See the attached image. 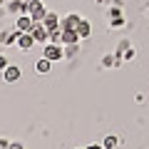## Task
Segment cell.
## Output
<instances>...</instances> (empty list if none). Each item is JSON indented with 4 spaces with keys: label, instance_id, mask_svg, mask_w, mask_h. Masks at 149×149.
I'll return each mask as SVG.
<instances>
[{
    "label": "cell",
    "instance_id": "cell-22",
    "mask_svg": "<svg viewBox=\"0 0 149 149\" xmlns=\"http://www.w3.org/2000/svg\"><path fill=\"white\" fill-rule=\"evenodd\" d=\"M85 149H104L102 144H90V147H85Z\"/></svg>",
    "mask_w": 149,
    "mask_h": 149
},
{
    "label": "cell",
    "instance_id": "cell-11",
    "mask_svg": "<svg viewBox=\"0 0 149 149\" xmlns=\"http://www.w3.org/2000/svg\"><path fill=\"white\" fill-rule=\"evenodd\" d=\"M42 25L47 27V30H55V27H60V15H57V13H52V10H47V15H45Z\"/></svg>",
    "mask_w": 149,
    "mask_h": 149
},
{
    "label": "cell",
    "instance_id": "cell-26",
    "mask_svg": "<svg viewBox=\"0 0 149 149\" xmlns=\"http://www.w3.org/2000/svg\"><path fill=\"white\" fill-rule=\"evenodd\" d=\"M77 149H85V147H77Z\"/></svg>",
    "mask_w": 149,
    "mask_h": 149
},
{
    "label": "cell",
    "instance_id": "cell-3",
    "mask_svg": "<svg viewBox=\"0 0 149 149\" xmlns=\"http://www.w3.org/2000/svg\"><path fill=\"white\" fill-rule=\"evenodd\" d=\"M32 37H35V42H40V45H45V42H50V30L42 25V22H35L32 25Z\"/></svg>",
    "mask_w": 149,
    "mask_h": 149
},
{
    "label": "cell",
    "instance_id": "cell-13",
    "mask_svg": "<svg viewBox=\"0 0 149 149\" xmlns=\"http://www.w3.org/2000/svg\"><path fill=\"white\" fill-rule=\"evenodd\" d=\"M35 70H37L40 74H47L50 70H52V60H47V57L42 55V57H40V60L35 62Z\"/></svg>",
    "mask_w": 149,
    "mask_h": 149
},
{
    "label": "cell",
    "instance_id": "cell-2",
    "mask_svg": "<svg viewBox=\"0 0 149 149\" xmlns=\"http://www.w3.org/2000/svg\"><path fill=\"white\" fill-rule=\"evenodd\" d=\"M42 55H45L47 60H52V62H57V60H62V57H65V47H62L60 42H45Z\"/></svg>",
    "mask_w": 149,
    "mask_h": 149
},
{
    "label": "cell",
    "instance_id": "cell-10",
    "mask_svg": "<svg viewBox=\"0 0 149 149\" xmlns=\"http://www.w3.org/2000/svg\"><path fill=\"white\" fill-rule=\"evenodd\" d=\"M82 37L77 35V30H62V40H60V45H74L80 42Z\"/></svg>",
    "mask_w": 149,
    "mask_h": 149
},
{
    "label": "cell",
    "instance_id": "cell-8",
    "mask_svg": "<svg viewBox=\"0 0 149 149\" xmlns=\"http://www.w3.org/2000/svg\"><path fill=\"white\" fill-rule=\"evenodd\" d=\"M35 37H32V32H20V37H17V47L20 50H32L35 47Z\"/></svg>",
    "mask_w": 149,
    "mask_h": 149
},
{
    "label": "cell",
    "instance_id": "cell-17",
    "mask_svg": "<svg viewBox=\"0 0 149 149\" xmlns=\"http://www.w3.org/2000/svg\"><path fill=\"white\" fill-rule=\"evenodd\" d=\"M109 25H112V27H124V25H127V17H124V15L112 17V20H109Z\"/></svg>",
    "mask_w": 149,
    "mask_h": 149
},
{
    "label": "cell",
    "instance_id": "cell-6",
    "mask_svg": "<svg viewBox=\"0 0 149 149\" xmlns=\"http://www.w3.org/2000/svg\"><path fill=\"white\" fill-rule=\"evenodd\" d=\"M32 25H35V20H32L27 13H22V15H17V17H15V27H17L20 32H30V30H32Z\"/></svg>",
    "mask_w": 149,
    "mask_h": 149
},
{
    "label": "cell",
    "instance_id": "cell-20",
    "mask_svg": "<svg viewBox=\"0 0 149 149\" xmlns=\"http://www.w3.org/2000/svg\"><path fill=\"white\" fill-rule=\"evenodd\" d=\"M8 147H10V142H8L5 137H0V149H8Z\"/></svg>",
    "mask_w": 149,
    "mask_h": 149
},
{
    "label": "cell",
    "instance_id": "cell-9",
    "mask_svg": "<svg viewBox=\"0 0 149 149\" xmlns=\"http://www.w3.org/2000/svg\"><path fill=\"white\" fill-rule=\"evenodd\" d=\"M17 37H20V30H3L0 32V42L3 45H17Z\"/></svg>",
    "mask_w": 149,
    "mask_h": 149
},
{
    "label": "cell",
    "instance_id": "cell-23",
    "mask_svg": "<svg viewBox=\"0 0 149 149\" xmlns=\"http://www.w3.org/2000/svg\"><path fill=\"white\" fill-rule=\"evenodd\" d=\"M107 3H109V0H97V5H107Z\"/></svg>",
    "mask_w": 149,
    "mask_h": 149
},
{
    "label": "cell",
    "instance_id": "cell-24",
    "mask_svg": "<svg viewBox=\"0 0 149 149\" xmlns=\"http://www.w3.org/2000/svg\"><path fill=\"white\" fill-rule=\"evenodd\" d=\"M5 3H8V0H0V8H3V5H5Z\"/></svg>",
    "mask_w": 149,
    "mask_h": 149
},
{
    "label": "cell",
    "instance_id": "cell-5",
    "mask_svg": "<svg viewBox=\"0 0 149 149\" xmlns=\"http://www.w3.org/2000/svg\"><path fill=\"white\" fill-rule=\"evenodd\" d=\"M80 20H82V17L77 15V13H70V15L60 17V27H62V30H77V25H80Z\"/></svg>",
    "mask_w": 149,
    "mask_h": 149
},
{
    "label": "cell",
    "instance_id": "cell-21",
    "mask_svg": "<svg viewBox=\"0 0 149 149\" xmlns=\"http://www.w3.org/2000/svg\"><path fill=\"white\" fill-rule=\"evenodd\" d=\"M8 149H25V147H22L20 142H10V147H8Z\"/></svg>",
    "mask_w": 149,
    "mask_h": 149
},
{
    "label": "cell",
    "instance_id": "cell-12",
    "mask_svg": "<svg viewBox=\"0 0 149 149\" xmlns=\"http://www.w3.org/2000/svg\"><path fill=\"white\" fill-rule=\"evenodd\" d=\"M122 62H124V60L119 57L117 52H112V55H104V57H102V67H119Z\"/></svg>",
    "mask_w": 149,
    "mask_h": 149
},
{
    "label": "cell",
    "instance_id": "cell-25",
    "mask_svg": "<svg viewBox=\"0 0 149 149\" xmlns=\"http://www.w3.org/2000/svg\"><path fill=\"white\" fill-rule=\"evenodd\" d=\"M147 17H149V8H147Z\"/></svg>",
    "mask_w": 149,
    "mask_h": 149
},
{
    "label": "cell",
    "instance_id": "cell-19",
    "mask_svg": "<svg viewBox=\"0 0 149 149\" xmlns=\"http://www.w3.org/2000/svg\"><path fill=\"white\" fill-rule=\"evenodd\" d=\"M8 65H10V62H8V57H5V55H0V72H3Z\"/></svg>",
    "mask_w": 149,
    "mask_h": 149
},
{
    "label": "cell",
    "instance_id": "cell-1",
    "mask_svg": "<svg viewBox=\"0 0 149 149\" xmlns=\"http://www.w3.org/2000/svg\"><path fill=\"white\" fill-rule=\"evenodd\" d=\"M25 13L35 22H42L45 15H47V8L42 5V0H25Z\"/></svg>",
    "mask_w": 149,
    "mask_h": 149
},
{
    "label": "cell",
    "instance_id": "cell-16",
    "mask_svg": "<svg viewBox=\"0 0 149 149\" xmlns=\"http://www.w3.org/2000/svg\"><path fill=\"white\" fill-rule=\"evenodd\" d=\"M77 45H80V42H74V45H62V47H65V57H74V55H77V50H80Z\"/></svg>",
    "mask_w": 149,
    "mask_h": 149
},
{
    "label": "cell",
    "instance_id": "cell-18",
    "mask_svg": "<svg viewBox=\"0 0 149 149\" xmlns=\"http://www.w3.org/2000/svg\"><path fill=\"white\" fill-rule=\"evenodd\" d=\"M134 55H137V52H134V47H127V50H124V55H122V60H127V62H129V60H134Z\"/></svg>",
    "mask_w": 149,
    "mask_h": 149
},
{
    "label": "cell",
    "instance_id": "cell-15",
    "mask_svg": "<svg viewBox=\"0 0 149 149\" xmlns=\"http://www.w3.org/2000/svg\"><path fill=\"white\" fill-rule=\"evenodd\" d=\"M102 147H104V149H117V147H119V137H114V134H107V137L102 139Z\"/></svg>",
    "mask_w": 149,
    "mask_h": 149
},
{
    "label": "cell",
    "instance_id": "cell-4",
    "mask_svg": "<svg viewBox=\"0 0 149 149\" xmlns=\"http://www.w3.org/2000/svg\"><path fill=\"white\" fill-rule=\"evenodd\" d=\"M22 77V70L17 67V65H8L5 70H3V80L8 82V85H13V82H17Z\"/></svg>",
    "mask_w": 149,
    "mask_h": 149
},
{
    "label": "cell",
    "instance_id": "cell-14",
    "mask_svg": "<svg viewBox=\"0 0 149 149\" xmlns=\"http://www.w3.org/2000/svg\"><path fill=\"white\" fill-rule=\"evenodd\" d=\"M77 35H80L82 40H87V37L92 35V25H90V20H85V17L80 20V25H77Z\"/></svg>",
    "mask_w": 149,
    "mask_h": 149
},
{
    "label": "cell",
    "instance_id": "cell-7",
    "mask_svg": "<svg viewBox=\"0 0 149 149\" xmlns=\"http://www.w3.org/2000/svg\"><path fill=\"white\" fill-rule=\"evenodd\" d=\"M5 8H8V15L17 17V15H22V13H25V0H8Z\"/></svg>",
    "mask_w": 149,
    "mask_h": 149
}]
</instances>
